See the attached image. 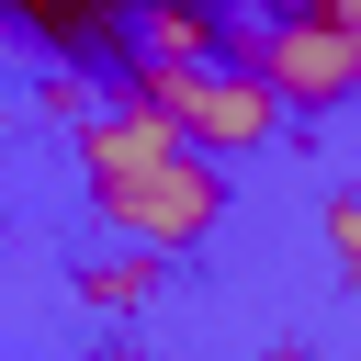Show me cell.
Here are the masks:
<instances>
[{"label": "cell", "mask_w": 361, "mask_h": 361, "mask_svg": "<svg viewBox=\"0 0 361 361\" xmlns=\"http://www.w3.org/2000/svg\"><path fill=\"white\" fill-rule=\"evenodd\" d=\"M327 259H338V282H361V192H327Z\"/></svg>", "instance_id": "7"}, {"label": "cell", "mask_w": 361, "mask_h": 361, "mask_svg": "<svg viewBox=\"0 0 361 361\" xmlns=\"http://www.w3.org/2000/svg\"><path fill=\"white\" fill-rule=\"evenodd\" d=\"M113 90L158 102L203 158H248V147H271V135H282V90H271L259 68H237V56H214V68H124Z\"/></svg>", "instance_id": "3"}, {"label": "cell", "mask_w": 361, "mask_h": 361, "mask_svg": "<svg viewBox=\"0 0 361 361\" xmlns=\"http://www.w3.org/2000/svg\"><path fill=\"white\" fill-rule=\"evenodd\" d=\"M226 34H237L226 0H135V34H124L135 56H124V68H214Z\"/></svg>", "instance_id": "4"}, {"label": "cell", "mask_w": 361, "mask_h": 361, "mask_svg": "<svg viewBox=\"0 0 361 361\" xmlns=\"http://www.w3.org/2000/svg\"><path fill=\"white\" fill-rule=\"evenodd\" d=\"M90 214H102L113 237L180 259V248H203V237L226 226V158L169 147V158H147V169H102V180H90Z\"/></svg>", "instance_id": "2"}, {"label": "cell", "mask_w": 361, "mask_h": 361, "mask_svg": "<svg viewBox=\"0 0 361 361\" xmlns=\"http://www.w3.org/2000/svg\"><path fill=\"white\" fill-rule=\"evenodd\" d=\"M11 34L56 45V56H102L135 34V0H11Z\"/></svg>", "instance_id": "5"}, {"label": "cell", "mask_w": 361, "mask_h": 361, "mask_svg": "<svg viewBox=\"0 0 361 361\" xmlns=\"http://www.w3.org/2000/svg\"><path fill=\"white\" fill-rule=\"evenodd\" d=\"M158 282H169V271H158V248H135V237L102 248V259H79V305H90V316H135V305H158Z\"/></svg>", "instance_id": "6"}, {"label": "cell", "mask_w": 361, "mask_h": 361, "mask_svg": "<svg viewBox=\"0 0 361 361\" xmlns=\"http://www.w3.org/2000/svg\"><path fill=\"white\" fill-rule=\"evenodd\" d=\"M226 56H237V68H259V79L282 90V113H338V102H361V34H350L338 11H316V0L237 11Z\"/></svg>", "instance_id": "1"}]
</instances>
